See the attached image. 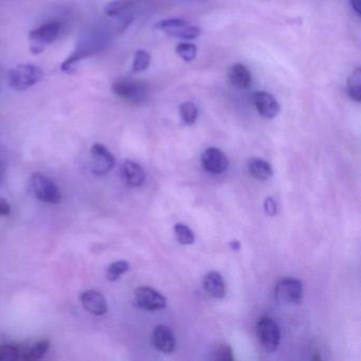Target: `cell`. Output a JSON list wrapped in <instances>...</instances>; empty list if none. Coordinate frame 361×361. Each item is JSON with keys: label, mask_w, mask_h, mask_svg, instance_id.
<instances>
[{"label": "cell", "mask_w": 361, "mask_h": 361, "mask_svg": "<svg viewBox=\"0 0 361 361\" xmlns=\"http://www.w3.org/2000/svg\"><path fill=\"white\" fill-rule=\"evenodd\" d=\"M155 29L181 39H194L200 37V35L198 27L190 24L187 20H180V18L160 20L155 24Z\"/></svg>", "instance_id": "obj_5"}, {"label": "cell", "mask_w": 361, "mask_h": 361, "mask_svg": "<svg viewBox=\"0 0 361 361\" xmlns=\"http://www.w3.org/2000/svg\"><path fill=\"white\" fill-rule=\"evenodd\" d=\"M50 342L48 340H39L32 343L18 344L20 360H39L45 356L49 350Z\"/></svg>", "instance_id": "obj_14"}, {"label": "cell", "mask_w": 361, "mask_h": 361, "mask_svg": "<svg viewBox=\"0 0 361 361\" xmlns=\"http://www.w3.org/2000/svg\"><path fill=\"white\" fill-rule=\"evenodd\" d=\"M116 96L134 104H140L149 99V90L147 84L136 80L120 79L111 86Z\"/></svg>", "instance_id": "obj_2"}, {"label": "cell", "mask_w": 361, "mask_h": 361, "mask_svg": "<svg viewBox=\"0 0 361 361\" xmlns=\"http://www.w3.org/2000/svg\"><path fill=\"white\" fill-rule=\"evenodd\" d=\"M181 120L188 126H192L195 123L198 117V107L195 103L185 102L180 105L179 109Z\"/></svg>", "instance_id": "obj_21"}, {"label": "cell", "mask_w": 361, "mask_h": 361, "mask_svg": "<svg viewBox=\"0 0 361 361\" xmlns=\"http://www.w3.org/2000/svg\"><path fill=\"white\" fill-rule=\"evenodd\" d=\"M122 174L130 187H141L145 180V171L138 164L132 160H126L124 162L122 166Z\"/></svg>", "instance_id": "obj_15"}, {"label": "cell", "mask_w": 361, "mask_h": 361, "mask_svg": "<svg viewBox=\"0 0 361 361\" xmlns=\"http://www.w3.org/2000/svg\"><path fill=\"white\" fill-rule=\"evenodd\" d=\"M130 269V264L126 261H118L109 265L107 269L106 278L107 280L117 281L122 274H126Z\"/></svg>", "instance_id": "obj_24"}, {"label": "cell", "mask_w": 361, "mask_h": 361, "mask_svg": "<svg viewBox=\"0 0 361 361\" xmlns=\"http://www.w3.org/2000/svg\"><path fill=\"white\" fill-rule=\"evenodd\" d=\"M0 181H1V170H0Z\"/></svg>", "instance_id": "obj_32"}, {"label": "cell", "mask_w": 361, "mask_h": 361, "mask_svg": "<svg viewBox=\"0 0 361 361\" xmlns=\"http://www.w3.org/2000/svg\"><path fill=\"white\" fill-rule=\"evenodd\" d=\"M229 80L236 88L247 90L251 85L252 75L245 65L235 64L230 69Z\"/></svg>", "instance_id": "obj_17"}, {"label": "cell", "mask_w": 361, "mask_h": 361, "mask_svg": "<svg viewBox=\"0 0 361 361\" xmlns=\"http://www.w3.org/2000/svg\"><path fill=\"white\" fill-rule=\"evenodd\" d=\"M248 170L251 176L255 177L257 180H268L274 174L271 166L259 158H252L249 160Z\"/></svg>", "instance_id": "obj_18"}, {"label": "cell", "mask_w": 361, "mask_h": 361, "mask_svg": "<svg viewBox=\"0 0 361 361\" xmlns=\"http://www.w3.org/2000/svg\"><path fill=\"white\" fill-rule=\"evenodd\" d=\"M350 7L357 16H360V0H350Z\"/></svg>", "instance_id": "obj_30"}, {"label": "cell", "mask_w": 361, "mask_h": 361, "mask_svg": "<svg viewBox=\"0 0 361 361\" xmlns=\"http://www.w3.org/2000/svg\"><path fill=\"white\" fill-rule=\"evenodd\" d=\"M11 212V207L5 198L0 197V216H7Z\"/></svg>", "instance_id": "obj_29"}, {"label": "cell", "mask_w": 361, "mask_h": 361, "mask_svg": "<svg viewBox=\"0 0 361 361\" xmlns=\"http://www.w3.org/2000/svg\"><path fill=\"white\" fill-rule=\"evenodd\" d=\"M230 247H231L232 250L238 251L240 250V245L238 240H233V242L230 243Z\"/></svg>", "instance_id": "obj_31"}, {"label": "cell", "mask_w": 361, "mask_h": 361, "mask_svg": "<svg viewBox=\"0 0 361 361\" xmlns=\"http://www.w3.org/2000/svg\"><path fill=\"white\" fill-rule=\"evenodd\" d=\"M0 360H20L18 344L8 343L0 345Z\"/></svg>", "instance_id": "obj_26"}, {"label": "cell", "mask_w": 361, "mask_h": 361, "mask_svg": "<svg viewBox=\"0 0 361 361\" xmlns=\"http://www.w3.org/2000/svg\"><path fill=\"white\" fill-rule=\"evenodd\" d=\"M44 78V73L39 66L32 64H20L8 73V83L16 92H25L37 85Z\"/></svg>", "instance_id": "obj_1"}, {"label": "cell", "mask_w": 361, "mask_h": 361, "mask_svg": "<svg viewBox=\"0 0 361 361\" xmlns=\"http://www.w3.org/2000/svg\"><path fill=\"white\" fill-rule=\"evenodd\" d=\"M204 287L211 297L221 299L226 295V284L219 272L211 271L204 276Z\"/></svg>", "instance_id": "obj_16"}, {"label": "cell", "mask_w": 361, "mask_h": 361, "mask_svg": "<svg viewBox=\"0 0 361 361\" xmlns=\"http://www.w3.org/2000/svg\"><path fill=\"white\" fill-rule=\"evenodd\" d=\"M175 235L181 245H191L195 240L193 231L185 224H176L174 227Z\"/></svg>", "instance_id": "obj_23"}, {"label": "cell", "mask_w": 361, "mask_h": 361, "mask_svg": "<svg viewBox=\"0 0 361 361\" xmlns=\"http://www.w3.org/2000/svg\"><path fill=\"white\" fill-rule=\"evenodd\" d=\"M348 94L355 102L361 101V71L360 68H356L350 75L348 82Z\"/></svg>", "instance_id": "obj_20"}, {"label": "cell", "mask_w": 361, "mask_h": 361, "mask_svg": "<svg viewBox=\"0 0 361 361\" xmlns=\"http://www.w3.org/2000/svg\"><path fill=\"white\" fill-rule=\"evenodd\" d=\"M152 343L156 350L164 354H171L176 348L174 334L166 325H158L155 327L152 335Z\"/></svg>", "instance_id": "obj_11"}, {"label": "cell", "mask_w": 361, "mask_h": 361, "mask_svg": "<svg viewBox=\"0 0 361 361\" xmlns=\"http://www.w3.org/2000/svg\"><path fill=\"white\" fill-rule=\"evenodd\" d=\"M253 101L259 114L266 119H274L280 113V104L276 99L268 92H255Z\"/></svg>", "instance_id": "obj_12"}, {"label": "cell", "mask_w": 361, "mask_h": 361, "mask_svg": "<svg viewBox=\"0 0 361 361\" xmlns=\"http://www.w3.org/2000/svg\"><path fill=\"white\" fill-rule=\"evenodd\" d=\"M202 164L207 172L211 174H221L229 166V160L221 149L209 147L202 154Z\"/></svg>", "instance_id": "obj_10"}, {"label": "cell", "mask_w": 361, "mask_h": 361, "mask_svg": "<svg viewBox=\"0 0 361 361\" xmlns=\"http://www.w3.org/2000/svg\"><path fill=\"white\" fill-rule=\"evenodd\" d=\"M274 295L281 305H297L303 300V284L297 279H283L276 284Z\"/></svg>", "instance_id": "obj_4"}, {"label": "cell", "mask_w": 361, "mask_h": 361, "mask_svg": "<svg viewBox=\"0 0 361 361\" xmlns=\"http://www.w3.org/2000/svg\"><path fill=\"white\" fill-rule=\"evenodd\" d=\"M33 191L42 202L47 204H59L62 200L58 185L41 173H35L31 178Z\"/></svg>", "instance_id": "obj_6"}, {"label": "cell", "mask_w": 361, "mask_h": 361, "mask_svg": "<svg viewBox=\"0 0 361 361\" xmlns=\"http://www.w3.org/2000/svg\"><path fill=\"white\" fill-rule=\"evenodd\" d=\"M135 300L139 307L151 312L162 310L166 306V298L151 287H138L135 290Z\"/></svg>", "instance_id": "obj_8"}, {"label": "cell", "mask_w": 361, "mask_h": 361, "mask_svg": "<svg viewBox=\"0 0 361 361\" xmlns=\"http://www.w3.org/2000/svg\"><path fill=\"white\" fill-rule=\"evenodd\" d=\"M151 54L145 50H138L135 54L134 61H133V73H140L147 71L151 65Z\"/></svg>", "instance_id": "obj_22"}, {"label": "cell", "mask_w": 361, "mask_h": 361, "mask_svg": "<svg viewBox=\"0 0 361 361\" xmlns=\"http://www.w3.org/2000/svg\"><path fill=\"white\" fill-rule=\"evenodd\" d=\"M264 209L269 216H274L276 214V204L274 198H266L265 202H264Z\"/></svg>", "instance_id": "obj_28"}, {"label": "cell", "mask_w": 361, "mask_h": 361, "mask_svg": "<svg viewBox=\"0 0 361 361\" xmlns=\"http://www.w3.org/2000/svg\"><path fill=\"white\" fill-rule=\"evenodd\" d=\"M61 25L56 20L45 23L29 33V46L33 54H39L51 45L60 35Z\"/></svg>", "instance_id": "obj_3"}, {"label": "cell", "mask_w": 361, "mask_h": 361, "mask_svg": "<svg viewBox=\"0 0 361 361\" xmlns=\"http://www.w3.org/2000/svg\"><path fill=\"white\" fill-rule=\"evenodd\" d=\"M214 358L216 359V360H233L231 348L227 345V344H219L216 350H215Z\"/></svg>", "instance_id": "obj_27"}, {"label": "cell", "mask_w": 361, "mask_h": 361, "mask_svg": "<svg viewBox=\"0 0 361 361\" xmlns=\"http://www.w3.org/2000/svg\"><path fill=\"white\" fill-rule=\"evenodd\" d=\"M92 172L98 176L106 175L115 166V157L104 145H99V143L92 145Z\"/></svg>", "instance_id": "obj_9"}, {"label": "cell", "mask_w": 361, "mask_h": 361, "mask_svg": "<svg viewBox=\"0 0 361 361\" xmlns=\"http://www.w3.org/2000/svg\"><path fill=\"white\" fill-rule=\"evenodd\" d=\"M257 337L267 352H274L280 344L281 331L274 319L262 317L257 322Z\"/></svg>", "instance_id": "obj_7"}, {"label": "cell", "mask_w": 361, "mask_h": 361, "mask_svg": "<svg viewBox=\"0 0 361 361\" xmlns=\"http://www.w3.org/2000/svg\"><path fill=\"white\" fill-rule=\"evenodd\" d=\"M81 302L84 308L94 316H103L109 310L104 295L97 290H87L82 293Z\"/></svg>", "instance_id": "obj_13"}, {"label": "cell", "mask_w": 361, "mask_h": 361, "mask_svg": "<svg viewBox=\"0 0 361 361\" xmlns=\"http://www.w3.org/2000/svg\"><path fill=\"white\" fill-rule=\"evenodd\" d=\"M132 7L133 4L130 0H113L105 6L104 12L109 18H120L126 16Z\"/></svg>", "instance_id": "obj_19"}, {"label": "cell", "mask_w": 361, "mask_h": 361, "mask_svg": "<svg viewBox=\"0 0 361 361\" xmlns=\"http://www.w3.org/2000/svg\"><path fill=\"white\" fill-rule=\"evenodd\" d=\"M176 54L183 59L185 62H192L197 56V48L190 43H181L177 45Z\"/></svg>", "instance_id": "obj_25"}]
</instances>
